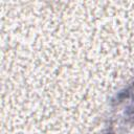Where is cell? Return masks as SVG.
<instances>
[{
    "label": "cell",
    "mask_w": 134,
    "mask_h": 134,
    "mask_svg": "<svg viewBox=\"0 0 134 134\" xmlns=\"http://www.w3.org/2000/svg\"><path fill=\"white\" fill-rule=\"evenodd\" d=\"M105 133L134 134V80L112 98Z\"/></svg>",
    "instance_id": "1"
}]
</instances>
